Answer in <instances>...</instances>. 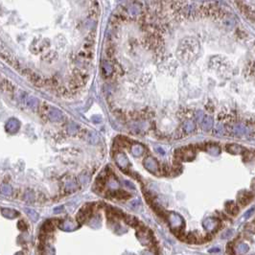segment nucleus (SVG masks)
Returning a JSON list of instances; mask_svg holds the SVG:
<instances>
[{
	"label": "nucleus",
	"instance_id": "f257e3e1",
	"mask_svg": "<svg viewBox=\"0 0 255 255\" xmlns=\"http://www.w3.org/2000/svg\"><path fill=\"white\" fill-rule=\"evenodd\" d=\"M144 166L146 167V169L152 173H155L156 171H158V163L152 156H148L144 160Z\"/></svg>",
	"mask_w": 255,
	"mask_h": 255
},
{
	"label": "nucleus",
	"instance_id": "f03ea898",
	"mask_svg": "<svg viewBox=\"0 0 255 255\" xmlns=\"http://www.w3.org/2000/svg\"><path fill=\"white\" fill-rule=\"evenodd\" d=\"M116 162H117L118 166L120 167V168L123 169H127V167L130 166V163H129V159H127V157L123 154V152H120V154H117L116 155Z\"/></svg>",
	"mask_w": 255,
	"mask_h": 255
},
{
	"label": "nucleus",
	"instance_id": "7ed1b4c3",
	"mask_svg": "<svg viewBox=\"0 0 255 255\" xmlns=\"http://www.w3.org/2000/svg\"><path fill=\"white\" fill-rule=\"evenodd\" d=\"M19 127H20L19 122H18L17 120L14 119V118L10 119L6 124V130L11 133H14V132H17L18 129H19Z\"/></svg>",
	"mask_w": 255,
	"mask_h": 255
},
{
	"label": "nucleus",
	"instance_id": "20e7f679",
	"mask_svg": "<svg viewBox=\"0 0 255 255\" xmlns=\"http://www.w3.org/2000/svg\"><path fill=\"white\" fill-rule=\"evenodd\" d=\"M48 117H49V119L51 120V121L58 122V121H60V120H61V118H63V113H61V112L59 110V109L52 108V109H51V110L49 111Z\"/></svg>",
	"mask_w": 255,
	"mask_h": 255
},
{
	"label": "nucleus",
	"instance_id": "39448f33",
	"mask_svg": "<svg viewBox=\"0 0 255 255\" xmlns=\"http://www.w3.org/2000/svg\"><path fill=\"white\" fill-rule=\"evenodd\" d=\"M251 199H252V195H251L250 193L244 194L239 198V202H240V204H241L242 206H245V205L247 204V203H249Z\"/></svg>",
	"mask_w": 255,
	"mask_h": 255
},
{
	"label": "nucleus",
	"instance_id": "423d86ee",
	"mask_svg": "<svg viewBox=\"0 0 255 255\" xmlns=\"http://www.w3.org/2000/svg\"><path fill=\"white\" fill-rule=\"evenodd\" d=\"M227 211L231 215H237L239 212V207L234 202H228L227 204Z\"/></svg>",
	"mask_w": 255,
	"mask_h": 255
},
{
	"label": "nucleus",
	"instance_id": "0eeeda50",
	"mask_svg": "<svg viewBox=\"0 0 255 255\" xmlns=\"http://www.w3.org/2000/svg\"><path fill=\"white\" fill-rule=\"evenodd\" d=\"M26 103H27V105L29 108H36L38 107V101L36 98L33 97V96H29L27 97L26 99Z\"/></svg>",
	"mask_w": 255,
	"mask_h": 255
},
{
	"label": "nucleus",
	"instance_id": "6e6552de",
	"mask_svg": "<svg viewBox=\"0 0 255 255\" xmlns=\"http://www.w3.org/2000/svg\"><path fill=\"white\" fill-rule=\"evenodd\" d=\"M145 152V148L141 145H133L132 147V152L134 155H141Z\"/></svg>",
	"mask_w": 255,
	"mask_h": 255
},
{
	"label": "nucleus",
	"instance_id": "1a4fd4ad",
	"mask_svg": "<svg viewBox=\"0 0 255 255\" xmlns=\"http://www.w3.org/2000/svg\"><path fill=\"white\" fill-rule=\"evenodd\" d=\"M103 68L105 72L107 73L108 75L111 74L112 71H113V67H112V65L110 63H108V61H105V63H103Z\"/></svg>",
	"mask_w": 255,
	"mask_h": 255
},
{
	"label": "nucleus",
	"instance_id": "9d476101",
	"mask_svg": "<svg viewBox=\"0 0 255 255\" xmlns=\"http://www.w3.org/2000/svg\"><path fill=\"white\" fill-rule=\"evenodd\" d=\"M1 190H2V193L4 195H10L11 193H12V187H11L10 185H8V184H4L2 186Z\"/></svg>",
	"mask_w": 255,
	"mask_h": 255
},
{
	"label": "nucleus",
	"instance_id": "9b49d317",
	"mask_svg": "<svg viewBox=\"0 0 255 255\" xmlns=\"http://www.w3.org/2000/svg\"><path fill=\"white\" fill-rule=\"evenodd\" d=\"M88 138H89V142H90V143H92V144H95V143H97V142H98V136H97V134L95 132H90Z\"/></svg>",
	"mask_w": 255,
	"mask_h": 255
},
{
	"label": "nucleus",
	"instance_id": "f8f14e48",
	"mask_svg": "<svg viewBox=\"0 0 255 255\" xmlns=\"http://www.w3.org/2000/svg\"><path fill=\"white\" fill-rule=\"evenodd\" d=\"M238 250H239L240 253H243V254L246 253L247 251H249V246L246 245V244H241V245L239 246Z\"/></svg>",
	"mask_w": 255,
	"mask_h": 255
},
{
	"label": "nucleus",
	"instance_id": "ddd939ff",
	"mask_svg": "<svg viewBox=\"0 0 255 255\" xmlns=\"http://www.w3.org/2000/svg\"><path fill=\"white\" fill-rule=\"evenodd\" d=\"M68 130L70 133H75L78 130V126L76 125L75 123H71L70 125L68 126Z\"/></svg>",
	"mask_w": 255,
	"mask_h": 255
},
{
	"label": "nucleus",
	"instance_id": "4468645a",
	"mask_svg": "<svg viewBox=\"0 0 255 255\" xmlns=\"http://www.w3.org/2000/svg\"><path fill=\"white\" fill-rule=\"evenodd\" d=\"M183 127L186 132H191V130L194 129V124H193L192 122H187V123H185Z\"/></svg>",
	"mask_w": 255,
	"mask_h": 255
},
{
	"label": "nucleus",
	"instance_id": "2eb2a0df",
	"mask_svg": "<svg viewBox=\"0 0 255 255\" xmlns=\"http://www.w3.org/2000/svg\"><path fill=\"white\" fill-rule=\"evenodd\" d=\"M130 11V14H132V16H137L138 13H139V9L137 8V7H130V8L129 9Z\"/></svg>",
	"mask_w": 255,
	"mask_h": 255
},
{
	"label": "nucleus",
	"instance_id": "dca6fc26",
	"mask_svg": "<svg viewBox=\"0 0 255 255\" xmlns=\"http://www.w3.org/2000/svg\"><path fill=\"white\" fill-rule=\"evenodd\" d=\"M26 212L29 214V216L32 217L34 220H36L38 219V214H36L34 210H30V209H26Z\"/></svg>",
	"mask_w": 255,
	"mask_h": 255
},
{
	"label": "nucleus",
	"instance_id": "f3484780",
	"mask_svg": "<svg viewBox=\"0 0 255 255\" xmlns=\"http://www.w3.org/2000/svg\"><path fill=\"white\" fill-rule=\"evenodd\" d=\"M5 210L7 211V215H6L7 217L14 218V216H16V214H17L16 211H14V210H11V209H5Z\"/></svg>",
	"mask_w": 255,
	"mask_h": 255
},
{
	"label": "nucleus",
	"instance_id": "a211bd4d",
	"mask_svg": "<svg viewBox=\"0 0 255 255\" xmlns=\"http://www.w3.org/2000/svg\"><path fill=\"white\" fill-rule=\"evenodd\" d=\"M91 120H92V121H93L94 123L98 124V123H100V122L102 121V118L100 117L99 115H95V116H93V117L91 118Z\"/></svg>",
	"mask_w": 255,
	"mask_h": 255
},
{
	"label": "nucleus",
	"instance_id": "6ab92c4d",
	"mask_svg": "<svg viewBox=\"0 0 255 255\" xmlns=\"http://www.w3.org/2000/svg\"><path fill=\"white\" fill-rule=\"evenodd\" d=\"M155 151L157 152L159 155H165V151H164L161 147H159V146H156V147H155Z\"/></svg>",
	"mask_w": 255,
	"mask_h": 255
}]
</instances>
